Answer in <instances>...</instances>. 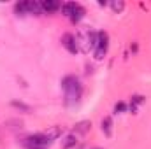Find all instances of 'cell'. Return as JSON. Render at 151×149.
<instances>
[{"instance_id": "cell-1", "label": "cell", "mask_w": 151, "mask_h": 149, "mask_svg": "<svg viewBox=\"0 0 151 149\" xmlns=\"http://www.w3.org/2000/svg\"><path fill=\"white\" fill-rule=\"evenodd\" d=\"M62 90L65 93V98H67V104H77L81 95H83V86H81V81L76 77V75H67L62 79Z\"/></svg>"}, {"instance_id": "cell-2", "label": "cell", "mask_w": 151, "mask_h": 149, "mask_svg": "<svg viewBox=\"0 0 151 149\" xmlns=\"http://www.w3.org/2000/svg\"><path fill=\"white\" fill-rule=\"evenodd\" d=\"M62 12L70 19V21H81L83 19V16H84V9H83V5L81 4H77V2H67V4H62Z\"/></svg>"}, {"instance_id": "cell-3", "label": "cell", "mask_w": 151, "mask_h": 149, "mask_svg": "<svg viewBox=\"0 0 151 149\" xmlns=\"http://www.w3.org/2000/svg\"><path fill=\"white\" fill-rule=\"evenodd\" d=\"M25 148L27 149H46L51 144V139L47 133H37V135H30L25 139Z\"/></svg>"}, {"instance_id": "cell-4", "label": "cell", "mask_w": 151, "mask_h": 149, "mask_svg": "<svg viewBox=\"0 0 151 149\" xmlns=\"http://www.w3.org/2000/svg\"><path fill=\"white\" fill-rule=\"evenodd\" d=\"M107 47H109V35L106 32H99L97 35V47L93 51V56L95 60H102L107 53Z\"/></svg>"}, {"instance_id": "cell-5", "label": "cell", "mask_w": 151, "mask_h": 149, "mask_svg": "<svg viewBox=\"0 0 151 149\" xmlns=\"http://www.w3.org/2000/svg\"><path fill=\"white\" fill-rule=\"evenodd\" d=\"M62 46H63L69 53H72V54H76V53L79 51V47H77V39H76L72 34H65V35L62 37Z\"/></svg>"}, {"instance_id": "cell-6", "label": "cell", "mask_w": 151, "mask_h": 149, "mask_svg": "<svg viewBox=\"0 0 151 149\" xmlns=\"http://www.w3.org/2000/svg\"><path fill=\"white\" fill-rule=\"evenodd\" d=\"M40 9L44 14H55L56 11L62 9V4L56 0H44V2H40Z\"/></svg>"}, {"instance_id": "cell-7", "label": "cell", "mask_w": 151, "mask_h": 149, "mask_svg": "<svg viewBox=\"0 0 151 149\" xmlns=\"http://www.w3.org/2000/svg\"><path fill=\"white\" fill-rule=\"evenodd\" d=\"M113 126H114V123H113V117L111 116H107V117L102 119V132H104L106 137H111L113 135Z\"/></svg>"}, {"instance_id": "cell-8", "label": "cell", "mask_w": 151, "mask_h": 149, "mask_svg": "<svg viewBox=\"0 0 151 149\" xmlns=\"http://www.w3.org/2000/svg\"><path fill=\"white\" fill-rule=\"evenodd\" d=\"M76 144H77V135L70 133V135H67L62 140V149H72V148H76Z\"/></svg>"}, {"instance_id": "cell-9", "label": "cell", "mask_w": 151, "mask_h": 149, "mask_svg": "<svg viewBox=\"0 0 151 149\" xmlns=\"http://www.w3.org/2000/svg\"><path fill=\"white\" fill-rule=\"evenodd\" d=\"M90 128H91V123H90V121H81V123H77V125L74 126V133H81V135H84Z\"/></svg>"}, {"instance_id": "cell-10", "label": "cell", "mask_w": 151, "mask_h": 149, "mask_svg": "<svg viewBox=\"0 0 151 149\" xmlns=\"http://www.w3.org/2000/svg\"><path fill=\"white\" fill-rule=\"evenodd\" d=\"M11 105H12V107H16V109H21V111H25V112H30V107H28L27 104H23V102L12 100V102H11Z\"/></svg>"}, {"instance_id": "cell-11", "label": "cell", "mask_w": 151, "mask_h": 149, "mask_svg": "<svg viewBox=\"0 0 151 149\" xmlns=\"http://www.w3.org/2000/svg\"><path fill=\"white\" fill-rule=\"evenodd\" d=\"M109 5H111V9H113L114 12H121L125 9V4L123 2H111Z\"/></svg>"}, {"instance_id": "cell-12", "label": "cell", "mask_w": 151, "mask_h": 149, "mask_svg": "<svg viewBox=\"0 0 151 149\" xmlns=\"http://www.w3.org/2000/svg\"><path fill=\"white\" fill-rule=\"evenodd\" d=\"M125 111H127V105H125L123 102H119V104L114 105V112H116V114H118V112H125Z\"/></svg>"}, {"instance_id": "cell-13", "label": "cell", "mask_w": 151, "mask_h": 149, "mask_svg": "<svg viewBox=\"0 0 151 149\" xmlns=\"http://www.w3.org/2000/svg\"><path fill=\"white\" fill-rule=\"evenodd\" d=\"M95 149H100V148H95Z\"/></svg>"}]
</instances>
